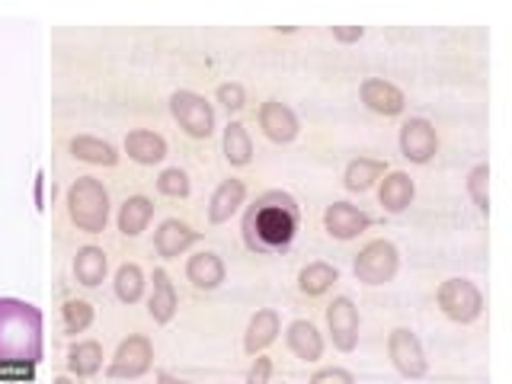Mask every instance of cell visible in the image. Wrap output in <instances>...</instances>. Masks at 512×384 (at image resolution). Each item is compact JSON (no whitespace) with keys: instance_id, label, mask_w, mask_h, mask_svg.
<instances>
[{"instance_id":"cell-19","label":"cell","mask_w":512,"mask_h":384,"mask_svg":"<svg viewBox=\"0 0 512 384\" xmlns=\"http://www.w3.org/2000/svg\"><path fill=\"white\" fill-rule=\"evenodd\" d=\"M381 205L388 208V212H404V208L413 202V180L407 173H388L381 183V192H378Z\"/></svg>"},{"instance_id":"cell-3","label":"cell","mask_w":512,"mask_h":384,"mask_svg":"<svg viewBox=\"0 0 512 384\" xmlns=\"http://www.w3.org/2000/svg\"><path fill=\"white\" fill-rule=\"evenodd\" d=\"M68 208H71V218L80 231L100 234L109 218V196H106L103 183L93 180V176H80V180L68 189Z\"/></svg>"},{"instance_id":"cell-10","label":"cell","mask_w":512,"mask_h":384,"mask_svg":"<svg viewBox=\"0 0 512 384\" xmlns=\"http://www.w3.org/2000/svg\"><path fill=\"white\" fill-rule=\"evenodd\" d=\"M151 343L144 336H128V340L119 346L116 362H112L109 372L116 378H138L151 368Z\"/></svg>"},{"instance_id":"cell-32","label":"cell","mask_w":512,"mask_h":384,"mask_svg":"<svg viewBox=\"0 0 512 384\" xmlns=\"http://www.w3.org/2000/svg\"><path fill=\"white\" fill-rule=\"evenodd\" d=\"M487 180H490V170L487 167H474L471 176H468V189H471V196L477 202L480 212H487Z\"/></svg>"},{"instance_id":"cell-35","label":"cell","mask_w":512,"mask_h":384,"mask_svg":"<svg viewBox=\"0 0 512 384\" xmlns=\"http://www.w3.org/2000/svg\"><path fill=\"white\" fill-rule=\"evenodd\" d=\"M269 359H256V365H253V372H250V378H247V384H266L269 381Z\"/></svg>"},{"instance_id":"cell-15","label":"cell","mask_w":512,"mask_h":384,"mask_svg":"<svg viewBox=\"0 0 512 384\" xmlns=\"http://www.w3.org/2000/svg\"><path fill=\"white\" fill-rule=\"evenodd\" d=\"M244 196H247V186L240 180H224L215 196H212V205H208V218H212V224H224L228 221L240 205H244Z\"/></svg>"},{"instance_id":"cell-6","label":"cell","mask_w":512,"mask_h":384,"mask_svg":"<svg viewBox=\"0 0 512 384\" xmlns=\"http://www.w3.org/2000/svg\"><path fill=\"white\" fill-rule=\"evenodd\" d=\"M170 109H173V116L180 119V125L192 138H208L215 132V112L199 93H189V90L173 93Z\"/></svg>"},{"instance_id":"cell-26","label":"cell","mask_w":512,"mask_h":384,"mask_svg":"<svg viewBox=\"0 0 512 384\" xmlns=\"http://www.w3.org/2000/svg\"><path fill=\"white\" fill-rule=\"evenodd\" d=\"M71 151H74V157L87 160V164L112 167L119 160L116 148H112V144H106V141H100V138H74L71 141Z\"/></svg>"},{"instance_id":"cell-21","label":"cell","mask_w":512,"mask_h":384,"mask_svg":"<svg viewBox=\"0 0 512 384\" xmlns=\"http://www.w3.org/2000/svg\"><path fill=\"white\" fill-rule=\"evenodd\" d=\"M74 272H77L80 285H87V288L100 285L106 276V253L100 247H84L74 260Z\"/></svg>"},{"instance_id":"cell-9","label":"cell","mask_w":512,"mask_h":384,"mask_svg":"<svg viewBox=\"0 0 512 384\" xmlns=\"http://www.w3.org/2000/svg\"><path fill=\"white\" fill-rule=\"evenodd\" d=\"M439 148V138H436V128H432L426 119H410L400 128V151H404L407 160L413 164H426V160L436 154Z\"/></svg>"},{"instance_id":"cell-31","label":"cell","mask_w":512,"mask_h":384,"mask_svg":"<svg viewBox=\"0 0 512 384\" xmlns=\"http://www.w3.org/2000/svg\"><path fill=\"white\" fill-rule=\"evenodd\" d=\"M157 189L164 192V196L180 199L189 192V180H186L183 170H164V173H160V180H157Z\"/></svg>"},{"instance_id":"cell-24","label":"cell","mask_w":512,"mask_h":384,"mask_svg":"<svg viewBox=\"0 0 512 384\" xmlns=\"http://www.w3.org/2000/svg\"><path fill=\"white\" fill-rule=\"evenodd\" d=\"M151 215H154V205H151L148 199H144V196L128 199V202L122 205V215H119V228H122V234L138 237L144 228H148Z\"/></svg>"},{"instance_id":"cell-29","label":"cell","mask_w":512,"mask_h":384,"mask_svg":"<svg viewBox=\"0 0 512 384\" xmlns=\"http://www.w3.org/2000/svg\"><path fill=\"white\" fill-rule=\"evenodd\" d=\"M103 362V349L96 343H77L71 349V368L77 375H93Z\"/></svg>"},{"instance_id":"cell-28","label":"cell","mask_w":512,"mask_h":384,"mask_svg":"<svg viewBox=\"0 0 512 384\" xmlns=\"http://www.w3.org/2000/svg\"><path fill=\"white\" fill-rule=\"evenodd\" d=\"M116 295H119L125 304H135V301L144 295V276H141V269H138V266L125 263V266L116 272Z\"/></svg>"},{"instance_id":"cell-14","label":"cell","mask_w":512,"mask_h":384,"mask_svg":"<svg viewBox=\"0 0 512 384\" xmlns=\"http://www.w3.org/2000/svg\"><path fill=\"white\" fill-rule=\"evenodd\" d=\"M285 340H288V349L304 362H317L324 356V340H320V333L311 320H295V324H288Z\"/></svg>"},{"instance_id":"cell-1","label":"cell","mask_w":512,"mask_h":384,"mask_svg":"<svg viewBox=\"0 0 512 384\" xmlns=\"http://www.w3.org/2000/svg\"><path fill=\"white\" fill-rule=\"evenodd\" d=\"M298 202L282 189H269L256 199L244 215V240L253 253L288 250L298 234Z\"/></svg>"},{"instance_id":"cell-33","label":"cell","mask_w":512,"mask_h":384,"mask_svg":"<svg viewBox=\"0 0 512 384\" xmlns=\"http://www.w3.org/2000/svg\"><path fill=\"white\" fill-rule=\"evenodd\" d=\"M218 100L228 109H240V106H244V87H240V84H224V87H218Z\"/></svg>"},{"instance_id":"cell-4","label":"cell","mask_w":512,"mask_h":384,"mask_svg":"<svg viewBox=\"0 0 512 384\" xmlns=\"http://www.w3.org/2000/svg\"><path fill=\"white\" fill-rule=\"evenodd\" d=\"M397 266H400V256L391 240H372V244H365L362 253L356 256V276L365 285L391 282L397 276Z\"/></svg>"},{"instance_id":"cell-36","label":"cell","mask_w":512,"mask_h":384,"mask_svg":"<svg viewBox=\"0 0 512 384\" xmlns=\"http://www.w3.org/2000/svg\"><path fill=\"white\" fill-rule=\"evenodd\" d=\"M333 36L336 39H343V42H349V39H362V29L356 26V29H333Z\"/></svg>"},{"instance_id":"cell-12","label":"cell","mask_w":512,"mask_h":384,"mask_svg":"<svg viewBox=\"0 0 512 384\" xmlns=\"http://www.w3.org/2000/svg\"><path fill=\"white\" fill-rule=\"evenodd\" d=\"M260 125H263L266 138L279 141V144L295 141V138H298V128H301L295 112L288 109L285 103H279V100L263 103V109H260Z\"/></svg>"},{"instance_id":"cell-11","label":"cell","mask_w":512,"mask_h":384,"mask_svg":"<svg viewBox=\"0 0 512 384\" xmlns=\"http://www.w3.org/2000/svg\"><path fill=\"white\" fill-rule=\"evenodd\" d=\"M368 224H372V218H368L365 212H359V208L349 205V202H333L324 212V228L336 240H352L356 234H362Z\"/></svg>"},{"instance_id":"cell-7","label":"cell","mask_w":512,"mask_h":384,"mask_svg":"<svg viewBox=\"0 0 512 384\" xmlns=\"http://www.w3.org/2000/svg\"><path fill=\"white\" fill-rule=\"evenodd\" d=\"M388 356L397 365V372L407 375V378H420V375H426V368H429L426 356H423V346L410 330H394L388 336Z\"/></svg>"},{"instance_id":"cell-30","label":"cell","mask_w":512,"mask_h":384,"mask_svg":"<svg viewBox=\"0 0 512 384\" xmlns=\"http://www.w3.org/2000/svg\"><path fill=\"white\" fill-rule=\"evenodd\" d=\"M90 320H93V308L87 301H68V304H64V330H68V333L87 330Z\"/></svg>"},{"instance_id":"cell-16","label":"cell","mask_w":512,"mask_h":384,"mask_svg":"<svg viewBox=\"0 0 512 384\" xmlns=\"http://www.w3.org/2000/svg\"><path fill=\"white\" fill-rule=\"evenodd\" d=\"M186 276L196 288H205V292H212L224 282V263L218 260L215 253H196L186 266Z\"/></svg>"},{"instance_id":"cell-13","label":"cell","mask_w":512,"mask_h":384,"mask_svg":"<svg viewBox=\"0 0 512 384\" xmlns=\"http://www.w3.org/2000/svg\"><path fill=\"white\" fill-rule=\"evenodd\" d=\"M362 103L372 112H378V116H397V112H404V106H407L404 93L381 77H372L362 84Z\"/></svg>"},{"instance_id":"cell-22","label":"cell","mask_w":512,"mask_h":384,"mask_svg":"<svg viewBox=\"0 0 512 384\" xmlns=\"http://www.w3.org/2000/svg\"><path fill=\"white\" fill-rule=\"evenodd\" d=\"M176 314V292H173V282L164 269L154 272V298H151V317L157 324H167V320Z\"/></svg>"},{"instance_id":"cell-23","label":"cell","mask_w":512,"mask_h":384,"mask_svg":"<svg viewBox=\"0 0 512 384\" xmlns=\"http://www.w3.org/2000/svg\"><path fill=\"white\" fill-rule=\"evenodd\" d=\"M384 173H388V167H384L381 160L359 157V160H352V164L346 167V189H352V192H365L375 180H381Z\"/></svg>"},{"instance_id":"cell-34","label":"cell","mask_w":512,"mask_h":384,"mask_svg":"<svg viewBox=\"0 0 512 384\" xmlns=\"http://www.w3.org/2000/svg\"><path fill=\"white\" fill-rule=\"evenodd\" d=\"M311 384H356V378L343 372V368H327V372H317Z\"/></svg>"},{"instance_id":"cell-2","label":"cell","mask_w":512,"mask_h":384,"mask_svg":"<svg viewBox=\"0 0 512 384\" xmlns=\"http://www.w3.org/2000/svg\"><path fill=\"white\" fill-rule=\"evenodd\" d=\"M42 359V311L20 298H0V365L26 368Z\"/></svg>"},{"instance_id":"cell-5","label":"cell","mask_w":512,"mask_h":384,"mask_svg":"<svg viewBox=\"0 0 512 384\" xmlns=\"http://www.w3.org/2000/svg\"><path fill=\"white\" fill-rule=\"evenodd\" d=\"M439 308L445 317H452L455 324H471V320L484 308V298H480L477 285L468 279H448L439 288Z\"/></svg>"},{"instance_id":"cell-20","label":"cell","mask_w":512,"mask_h":384,"mask_svg":"<svg viewBox=\"0 0 512 384\" xmlns=\"http://www.w3.org/2000/svg\"><path fill=\"white\" fill-rule=\"evenodd\" d=\"M276 336H279V314L276 311H260L250 320L244 346H247L250 356H256V352H263L269 343H276Z\"/></svg>"},{"instance_id":"cell-25","label":"cell","mask_w":512,"mask_h":384,"mask_svg":"<svg viewBox=\"0 0 512 384\" xmlns=\"http://www.w3.org/2000/svg\"><path fill=\"white\" fill-rule=\"evenodd\" d=\"M224 157H228L234 167H244V164H250V160H253L250 132L240 122H231L228 132H224Z\"/></svg>"},{"instance_id":"cell-18","label":"cell","mask_w":512,"mask_h":384,"mask_svg":"<svg viewBox=\"0 0 512 384\" xmlns=\"http://www.w3.org/2000/svg\"><path fill=\"white\" fill-rule=\"evenodd\" d=\"M192 240H196V231L189 228V224H183V221H176V218H170V221H164L160 224V231H157V253L160 256H180Z\"/></svg>"},{"instance_id":"cell-17","label":"cell","mask_w":512,"mask_h":384,"mask_svg":"<svg viewBox=\"0 0 512 384\" xmlns=\"http://www.w3.org/2000/svg\"><path fill=\"white\" fill-rule=\"evenodd\" d=\"M125 151L138 164H160L167 157V141L154 132H132L125 138Z\"/></svg>"},{"instance_id":"cell-27","label":"cell","mask_w":512,"mask_h":384,"mask_svg":"<svg viewBox=\"0 0 512 384\" xmlns=\"http://www.w3.org/2000/svg\"><path fill=\"white\" fill-rule=\"evenodd\" d=\"M333 282H336V269L327 266V263H311V266H304V269H301V276H298V288H301L304 295H324Z\"/></svg>"},{"instance_id":"cell-8","label":"cell","mask_w":512,"mask_h":384,"mask_svg":"<svg viewBox=\"0 0 512 384\" xmlns=\"http://www.w3.org/2000/svg\"><path fill=\"white\" fill-rule=\"evenodd\" d=\"M327 324H330V336H333V346L352 352L359 340V311L356 304L349 298H336L330 308H327Z\"/></svg>"}]
</instances>
